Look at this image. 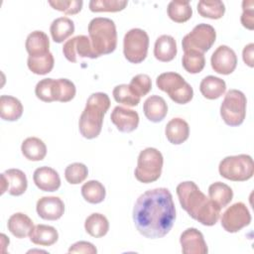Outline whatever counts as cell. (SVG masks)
Segmentation results:
<instances>
[{
	"instance_id": "cell-1",
	"label": "cell",
	"mask_w": 254,
	"mask_h": 254,
	"mask_svg": "<svg viewBox=\"0 0 254 254\" xmlns=\"http://www.w3.org/2000/svg\"><path fill=\"white\" fill-rule=\"evenodd\" d=\"M175 220V203L168 189L149 190L137 198L133 221L143 236L150 239L162 238L170 232Z\"/></svg>"
},
{
	"instance_id": "cell-2",
	"label": "cell",
	"mask_w": 254,
	"mask_h": 254,
	"mask_svg": "<svg viewBox=\"0 0 254 254\" xmlns=\"http://www.w3.org/2000/svg\"><path fill=\"white\" fill-rule=\"evenodd\" d=\"M176 190L182 207L191 218L205 226H212L217 222L221 208L206 197L195 183L183 182L178 185Z\"/></svg>"
},
{
	"instance_id": "cell-3",
	"label": "cell",
	"mask_w": 254,
	"mask_h": 254,
	"mask_svg": "<svg viewBox=\"0 0 254 254\" xmlns=\"http://www.w3.org/2000/svg\"><path fill=\"white\" fill-rule=\"evenodd\" d=\"M110 107V99L104 92L92 93L78 120L80 134L86 139L96 138L102 129L105 113Z\"/></svg>"
},
{
	"instance_id": "cell-4",
	"label": "cell",
	"mask_w": 254,
	"mask_h": 254,
	"mask_svg": "<svg viewBox=\"0 0 254 254\" xmlns=\"http://www.w3.org/2000/svg\"><path fill=\"white\" fill-rule=\"evenodd\" d=\"M88 35L91 46L98 58L115 51L117 46V32L115 23L109 18L97 17L88 24Z\"/></svg>"
},
{
	"instance_id": "cell-5",
	"label": "cell",
	"mask_w": 254,
	"mask_h": 254,
	"mask_svg": "<svg viewBox=\"0 0 254 254\" xmlns=\"http://www.w3.org/2000/svg\"><path fill=\"white\" fill-rule=\"evenodd\" d=\"M164 158L156 148H146L140 152L135 169V178L143 184L156 182L162 174Z\"/></svg>"
},
{
	"instance_id": "cell-6",
	"label": "cell",
	"mask_w": 254,
	"mask_h": 254,
	"mask_svg": "<svg viewBox=\"0 0 254 254\" xmlns=\"http://www.w3.org/2000/svg\"><path fill=\"white\" fill-rule=\"evenodd\" d=\"M156 84L159 89L168 93L170 98L178 104H186L192 99V87L177 72L161 73L156 79Z\"/></svg>"
},
{
	"instance_id": "cell-7",
	"label": "cell",
	"mask_w": 254,
	"mask_h": 254,
	"mask_svg": "<svg viewBox=\"0 0 254 254\" xmlns=\"http://www.w3.org/2000/svg\"><path fill=\"white\" fill-rule=\"evenodd\" d=\"M222 178L233 182H244L253 177L254 164L251 156L240 154L222 159L218 166Z\"/></svg>"
},
{
	"instance_id": "cell-8",
	"label": "cell",
	"mask_w": 254,
	"mask_h": 254,
	"mask_svg": "<svg viewBox=\"0 0 254 254\" xmlns=\"http://www.w3.org/2000/svg\"><path fill=\"white\" fill-rule=\"evenodd\" d=\"M247 99L244 93L237 89H230L220 105V116L228 126H239L246 116Z\"/></svg>"
},
{
	"instance_id": "cell-9",
	"label": "cell",
	"mask_w": 254,
	"mask_h": 254,
	"mask_svg": "<svg viewBox=\"0 0 254 254\" xmlns=\"http://www.w3.org/2000/svg\"><path fill=\"white\" fill-rule=\"evenodd\" d=\"M149 36L139 28L129 30L123 39V53L125 59L132 64L142 63L148 54Z\"/></svg>"
},
{
	"instance_id": "cell-10",
	"label": "cell",
	"mask_w": 254,
	"mask_h": 254,
	"mask_svg": "<svg viewBox=\"0 0 254 254\" xmlns=\"http://www.w3.org/2000/svg\"><path fill=\"white\" fill-rule=\"evenodd\" d=\"M215 39L216 32L214 28L208 24L201 23L183 38L182 47L184 52L194 50L203 54L212 47Z\"/></svg>"
},
{
	"instance_id": "cell-11",
	"label": "cell",
	"mask_w": 254,
	"mask_h": 254,
	"mask_svg": "<svg viewBox=\"0 0 254 254\" xmlns=\"http://www.w3.org/2000/svg\"><path fill=\"white\" fill-rule=\"evenodd\" d=\"M70 93L66 78H44L35 87L36 96L44 102H66Z\"/></svg>"
},
{
	"instance_id": "cell-12",
	"label": "cell",
	"mask_w": 254,
	"mask_h": 254,
	"mask_svg": "<svg viewBox=\"0 0 254 254\" xmlns=\"http://www.w3.org/2000/svg\"><path fill=\"white\" fill-rule=\"evenodd\" d=\"M251 222V214L243 202H235L223 212L221 226L225 231L235 233Z\"/></svg>"
},
{
	"instance_id": "cell-13",
	"label": "cell",
	"mask_w": 254,
	"mask_h": 254,
	"mask_svg": "<svg viewBox=\"0 0 254 254\" xmlns=\"http://www.w3.org/2000/svg\"><path fill=\"white\" fill-rule=\"evenodd\" d=\"M63 53L65 59L71 63H76L78 57L89 59L98 58L92 49L89 37L84 35H78L67 40L64 44Z\"/></svg>"
},
{
	"instance_id": "cell-14",
	"label": "cell",
	"mask_w": 254,
	"mask_h": 254,
	"mask_svg": "<svg viewBox=\"0 0 254 254\" xmlns=\"http://www.w3.org/2000/svg\"><path fill=\"white\" fill-rule=\"evenodd\" d=\"M210 64L212 69L219 74H230L237 65V57L235 52L228 46H219L211 55Z\"/></svg>"
},
{
	"instance_id": "cell-15",
	"label": "cell",
	"mask_w": 254,
	"mask_h": 254,
	"mask_svg": "<svg viewBox=\"0 0 254 254\" xmlns=\"http://www.w3.org/2000/svg\"><path fill=\"white\" fill-rule=\"evenodd\" d=\"M27 187V177L21 170L9 169L1 174V194L8 191L11 195L19 196L26 191Z\"/></svg>"
},
{
	"instance_id": "cell-16",
	"label": "cell",
	"mask_w": 254,
	"mask_h": 254,
	"mask_svg": "<svg viewBox=\"0 0 254 254\" xmlns=\"http://www.w3.org/2000/svg\"><path fill=\"white\" fill-rule=\"evenodd\" d=\"M180 243L184 254H206L208 252L202 233L193 227L186 229L181 234Z\"/></svg>"
},
{
	"instance_id": "cell-17",
	"label": "cell",
	"mask_w": 254,
	"mask_h": 254,
	"mask_svg": "<svg viewBox=\"0 0 254 254\" xmlns=\"http://www.w3.org/2000/svg\"><path fill=\"white\" fill-rule=\"evenodd\" d=\"M110 119L117 129L123 133H130L139 125L138 113L135 110L122 106H116L113 109Z\"/></svg>"
},
{
	"instance_id": "cell-18",
	"label": "cell",
	"mask_w": 254,
	"mask_h": 254,
	"mask_svg": "<svg viewBox=\"0 0 254 254\" xmlns=\"http://www.w3.org/2000/svg\"><path fill=\"white\" fill-rule=\"evenodd\" d=\"M36 210L45 220H58L64 212V204L58 196H43L37 201Z\"/></svg>"
},
{
	"instance_id": "cell-19",
	"label": "cell",
	"mask_w": 254,
	"mask_h": 254,
	"mask_svg": "<svg viewBox=\"0 0 254 254\" xmlns=\"http://www.w3.org/2000/svg\"><path fill=\"white\" fill-rule=\"evenodd\" d=\"M33 180L37 188L44 191H56L61 187L60 175L50 167L44 166L36 169Z\"/></svg>"
},
{
	"instance_id": "cell-20",
	"label": "cell",
	"mask_w": 254,
	"mask_h": 254,
	"mask_svg": "<svg viewBox=\"0 0 254 254\" xmlns=\"http://www.w3.org/2000/svg\"><path fill=\"white\" fill-rule=\"evenodd\" d=\"M143 111L148 120L157 123L164 120L167 116L168 105L163 97L159 95H151L145 100Z\"/></svg>"
},
{
	"instance_id": "cell-21",
	"label": "cell",
	"mask_w": 254,
	"mask_h": 254,
	"mask_svg": "<svg viewBox=\"0 0 254 254\" xmlns=\"http://www.w3.org/2000/svg\"><path fill=\"white\" fill-rule=\"evenodd\" d=\"M165 134L168 141L174 145H180L188 140L190 135V127L183 118H173L170 120L165 129Z\"/></svg>"
},
{
	"instance_id": "cell-22",
	"label": "cell",
	"mask_w": 254,
	"mask_h": 254,
	"mask_svg": "<svg viewBox=\"0 0 254 254\" xmlns=\"http://www.w3.org/2000/svg\"><path fill=\"white\" fill-rule=\"evenodd\" d=\"M177 52V43L172 36L162 35L156 40L154 56L158 61L163 63L171 62L175 59Z\"/></svg>"
},
{
	"instance_id": "cell-23",
	"label": "cell",
	"mask_w": 254,
	"mask_h": 254,
	"mask_svg": "<svg viewBox=\"0 0 254 254\" xmlns=\"http://www.w3.org/2000/svg\"><path fill=\"white\" fill-rule=\"evenodd\" d=\"M25 48L29 56H43L50 53V40L43 31H34L26 39Z\"/></svg>"
},
{
	"instance_id": "cell-24",
	"label": "cell",
	"mask_w": 254,
	"mask_h": 254,
	"mask_svg": "<svg viewBox=\"0 0 254 254\" xmlns=\"http://www.w3.org/2000/svg\"><path fill=\"white\" fill-rule=\"evenodd\" d=\"M8 230L17 238H25L30 235L34 224L32 219L23 212L12 214L7 222Z\"/></svg>"
},
{
	"instance_id": "cell-25",
	"label": "cell",
	"mask_w": 254,
	"mask_h": 254,
	"mask_svg": "<svg viewBox=\"0 0 254 254\" xmlns=\"http://www.w3.org/2000/svg\"><path fill=\"white\" fill-rule=\"evenodd\" d=\"M30 240L36 245L52 246L59 239L57 229L51 225L37 224L33 227L30 235Z\"/></svg>"
},
{
	"instance_id": "cell-26",
	"label": "cell",
	"mask_w": 254,
	"mask_h": 254,
	"mask_svg": "<svg viewBox=\"0 0 254 254\" xmlns=\"http://www.w3.org/2000/svg\"><path fill=\"white\" fill-rule=\"evenodd\" d=\"M23 114L21 101L11 95H1L0 97V116L5 121H16Z\"/></svg>"
},
{
	"instance_id": "cell-27",
	"label": "cell",
	"mask_w": 254,
	"mask_h": 254,
	"mask_svg": "<svg viewBox=\"0 0 254 254\" xmlns=\"http://www.w3.org/2000/svg\"><path fill=\"white\" fill-rule=\"evenodd\" d=\"M22 154L29 161H42L47 155L46 144L37 137L26 138L21 145Z\"/></svg>"
},
{
	"instance_id": "cell-28",
	"label": "cell",
	"mask_w": 254,
	"mask_h": 254,
	"mask_svg": "<svg viewBox=\"0 0 254 254\" xmlns=\"http://www.w3.org/2000/svg\"><path fill=\"white\" fill-rule=\"evenodd\" d=\"M50 32L55 43H63L74 33V23L67 17L57 18L52 22Z\"/></svg>"
},
{
	"instance_id": "cell-29",
	"label": "cell",
	"mask_w": 254,
	"mask_h": 254,
	"mask_svg": "<svg viewBox=\"0 0 254 254\" xmlns=\"http://www.w3.org/2000/svg\"><path fill=\"white\" fill-rule=\"evenodd\" d=\"M199 90L203 97L207 99H217L225 92L226 83L217 76L207 75L200 81Z\"/></svg>"
},
{
	"instance_id": "cell-30",
	"label": "cell",
	"mask_w": 254,
	"mask_h": 254,
	"mask_svg": "<svg viewBox=\"0 0 254 254\" xmlns=\"http://www.w3.org/2000/svg\"><path fill=\"white\" fill-rule=\"evenodd\" d=\"M84 228L90 236L99 238L103 237L108 232L109 222L103 214L94 212L85 219Z\"/></svg>"
},
{
	"instance_id": "cell-31",
	"label": "cell",
	"mask_w": 254,
	"mask_h": 254,
	"mask_svg": "<svg viewBox=\"0 0 254 254\" xmlns=\"http://www.w3.org/2000/svg\"><path fill=\"white\" fill-rule=\"evenodd\" d=\"M208 195L220 208L225 207L233 198L232 189L224 183L215 182L208 188Z\"/></svg>"
},
{
	"instance_id": "cell-32",
	"label": "cell",
	"mask_w": 254,
	"mask_h": 254,
	"mask_svg": "<svg viewBox=\"0 0 254 254\" xmlns=\"http://www.w3.org/2000/svg\"><path fill=\"white\" fill-rule=\"evenodd\" d=\"M167 12L169 18L176 23H185L192 16V9L189 1H171Z\"/></svg>"
},
{
	"instance_id": "cell-33",
	"label": "cell",
	"mask_w": 254,
	"mask_h": 254,
	"mask_svg": "<svg viewBox=\"0 0 254 254\" xmlns=\"http://www.w3.org/2000/svg\"><path fill=\"white\" fill-rule=\"evenodd\" d=\"M55 60L52 53H48L43 56H29L27 64L29 69L39 75H44L52 71L54 67Z\"/></svg>"
},
{
	"instance_id": "cell-34",
	"label": "cell",
	"mask_w": 254,
	"mask_h": 254,
	"mask_svg": "<svg viewBox=\"0 0 254 254\" xmlns=\"http://www.w3.org/2000/svg\"><path fill=\"white\" fill-rule=\"evenodd\" d=\"M81 195L87 202L96 204L104 200L106 190L100 182L91 180L83 184L81 187Z\"/></svg>"
},
{
	"instance_id": "cell-35",
	"label": "cell",
	"mask_w": 254,
	"mask_h": 254,
	"mask_svg": "<svg viewBox=\"0 0 254 254\" xmlns=\"http://www.w3.org/2000/svg\"><path fill=\"white\" fill-rule=\"evenodd\" d=\"M197 12L203 18L220 19L225 12V6L219 0H200L197 3Z\"/></svg>"
},
{
	"instance_id": "cell-36",
	"label": "cell",
	"mask_w": 254,
	"mask_h": 254,
	"mask_svg": "<svg viewBox=\"0 0 254 254\" xmlns=\"http://www.w3.org/2000/svg\"><path fill=\"white\" fill-rule=\"evenodd\" d=\"M182 64L188 72L194 74L203 69L205 65V59L202 53L194 50H189L186 51L183 56Z\"/></svg>"
},
{
	"instance_id": "cell-37",
	"label": "cell",
	"mask_w": 254,
	"mask_h": 254,
	"mask_svg": "<svg viewBox=\"0 0 254 254\" xmlns=\"http://www.w3.org/2000/svg\"><path fill=\"white\" fill-rule=\"evenodd\" d=\"M112 94L116 102L127 106H137L141 99V97L132 91L129 84L116 85L113 88Z\"/></svg>"
},
{
	"instance_id": "cell-38",
	"label": "cell",
	"mask_w": 254,
	"mask_h": 254,
	"mask_svg": "<svg viewBox=\"0 0 254 254\" xmlns=\"http://www.w3.org/2000/svg\"><path fill=\"white\" fill-rule=\"evenodd\" d=\"M126 0H91L89 10L91 12H119L125 9Z\"/></svg>"
},
{
	"instance_id": "cell-39",
	"label": "cell",
	"mask_w": 254,
	"mask_h": 254,
	"mask_svg": "<svg viewBox=\"0 0 254 254\" xmlns=\"http://www.w3.org/2000/svg\"><path fill=\"white\" fill-rule=\"evenodd\" d=\"M88 176L87 167L82 163H72L64 170V178L67 183L77 185L82 183Z\"/></svg>"
},
{
	"instance_id": "cell-40",
	"label": "cell",
	"mask_w": 254,
	"mask_h": 254,
	"mask_svg": "<svg viewBox=\"0 0 254 254\" xmlns=\"http://www.w3.org/2000/svg\"><path fill=\"white\" fill-rule=\"evenodd\" d=\"M129 86L136 95L142 97L147 95L152 89V81L148 74L139 73L132 77Z\"/></svg>"
},
{
	"instance_id": "cell-41",
	"label": "cell",
	"mask_w": 254,
	"mask_h": 254,
	"mask_svg": "<svg viewBox=\"0 0 254 254\" xmlns=\"http://www.w3.org/2000/svg\"><path fill=\"white\" fill-rule=\"evenodd\" d=\"M48 3L55 9L66 15H74L80 12L83 2L81 0H50Z\"/></svg>"
},
{
	"instance_id": "cell-42",
	"label": "cell",
	"mask_w": 254,
	"mask_h": 254,
	"mask_svg": "<svg viewBox=\"0 0 254 254\" xmlns=\"http://www.w3.org/2000/svg\"><path fill=\"white\" fill-rule=\"evenodd\" d=\"M242 15L240 18L241 24L248 30L254 29V1L244 0L242 2Z\"/></svg>"
},
{
	"instance_id": "cell-43",
	"label": "cell",
	"mask_w": 254,
	"mask_h": 254,
	"mask_svg": "<svg viewBox=\"0 0 254 254\" xmlns=\"http://www.w3.org/2000/svg\"><path fill=\"white\" fill-rule=\"evenodd\" d=\"M68 253H84V254H96L97 249L95 246L87 241H78L72 244L69 249Z\"/></svg>"
},
{
	"instance_id": "cell-44",
	"label": "cell",
	"mask_w": 254,
	"mask_h": 254,
	"mask_svg": "<svg viewBox=\"0 0 254 254\" xmlns=\"http://www.w3.org/2000/svg\"><path fill=\"white\" fill-rule=\"evenodd\" d=\"M253 56H254V44L250 43L247 46L244 47L243 52H242V58L244 63L250 66L253 67L254 66V62H253Z\"/></svg>"
}]
</instances>
